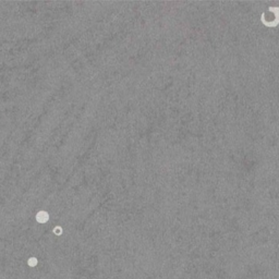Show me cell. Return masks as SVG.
Returning <instances> with one entry per match:
<instances>
[{
  "mask_svg": "<svg viewBox=\"0 0 279 279\" xmlns=\"http://www.w3.org/2000/svg\"><path fill=\"white\" fill-rule=\"evenodd\" d=\"M269 10L272 11L273 17L264 25H266V26H268V28H276L277 25L279 24V8L270 7L269 8Z\"/></svg>",
  "mask_w": 279,
  "mask_h": 279,
  "instance_id": "1",
  "label": "cell"
},
{
  "mask_svg": "<svg viewBox=\"0 0 279 279\" xmlns=\"http://www.w3.org/2000/svg\"><path fill=\"white\" fill-rule=\"evenodd\" d=\"M36 219H37L38 222L40 224H45L46 221H48L49 219V216L46 212H39L37 215H36Z\"/></svg>",
  "mask_w": 279,
  "mask_h": 279,
  "instance_id": "2",
  "label": "cell"
},
{
  "mask_svg": "<svg viewBox=\"0 0 279 279\" xmlns=\"http://www.w3.org/2000/svg\"><path fill=\"white\" fill-rule=\"evenodd\" d=\"M37 263H38V261L36 257H31V259H28V266H31V267H35L37 265Z\"/></svg>",
  "mask_w": 279,
  "mask_h": 279,
  "instance_id": "3",
  "label": "cell"
},
{
  "mask_svg": "<svg viewBox=\"0 0 279 279\" xmlns=\"http://www.w3.org/2000/svg\"><path fill=\"white\" fill-rule=\"evenodd\" d=\"M54 233L57 234V236H60V234L62 233V229L60 227H56L55 229H54Z\"/></svg>",
  "mask_w": 279,
  "mask_h": 279,
  "instance_id": "4",
  "label": "cell"
}]
</instances>
